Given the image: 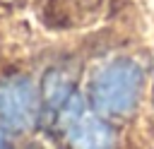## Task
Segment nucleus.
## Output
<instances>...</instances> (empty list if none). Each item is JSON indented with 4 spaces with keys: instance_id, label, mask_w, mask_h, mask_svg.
I'll return each mask as SVG.
<instances>
[{
    "instance_id": "nucleus-2",
    "label": "nucleus",
    "mask_w": 154,
    "mask_h": 149,
    "mask_svg": "<svg viewBox=\"0 0 154 149\" xmlns=\"http://www.w3.org/2000/svg\"><path fill=\"white\" fill-rule=\"evenodd\" d=\"M67 103L70 108H65V118H67L65 130H67L70 149H113L111 127L94 115H84L77 99H70Z\"/></svg>"
},
{
    "instance_id": "nucleus-3",
    "label": "nucleus",
    "mask_w": 154,
    "mask_h": 149,
    "mask_svg": "<svg viewBox=\"0 0 154 149\" xmlns=\"http://www.w3.org/2000/svg\"><path fill=\"white\" fill-rule=\"evenodd\" d=\"M38 111L36 94L26 79H10L0 84V118L12 130H24L34 123Z\"/></svg>"
},
{
    "instance_id": "nucleus-1",
    "label": "nucleus",
    "mask_w": 154,
    "mask_h": 149,
    "mask_svg": "<svg viewBox=\"0 0 154 149\" xmlns=\"http://www.w3.org/2000/svg\"><path fill=\"white\" fill-rule=\"evenodd\" d=\"M142 91V70L130 60L111 62L91 84V103L99 113L125 115L137 106Z\"/></svg>"
},
{
    "instance_id": "nucleus-4",
    "label": "nucleus",
    "mask_w": 154,
    "mask_h": 149,
    "mask_svg": "<svg viewBox=\"0 0 154 149\" xmlns=\"http://www.w3.org/2000/svg\"><path fill=\"white\" fill-rule=\"evenodd\" d=\"M67 91H70V79L63 70H53L46 74L43 82V96L51 106H60L67 101Z\"/></svg>"
}]
</instances>
